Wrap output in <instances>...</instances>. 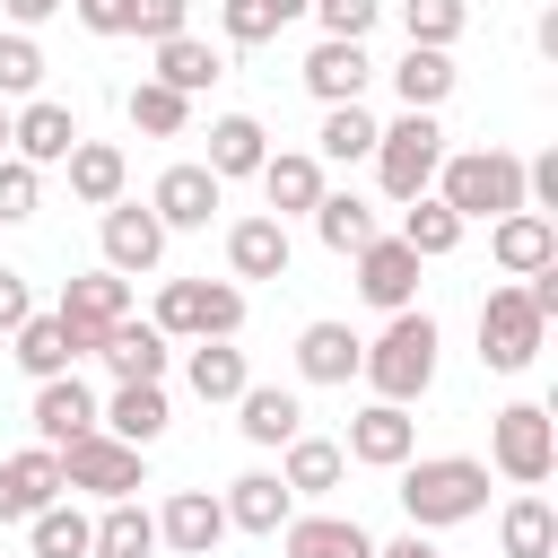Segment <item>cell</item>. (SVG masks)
Masks as SVG:
<instances>
[{
	"label": "cell",
	"mask_w": 558,
	"mask_h": 558,
	"mask_svg": "<svg viewBox=\"0 0 558 558\" xmlns=\"http://www.w3.org/2000/svg\"><path fill=\"white\" fill-rule=\"evenodd\" d=\"M453 52H436V44H410L401 61H392V96H401V113H436L445 96H453Z\"/></svg>",
	"instance_id": "4316f807"
},
{
	"label": "cell",
	"mask_w": 558,
	"mask_h": 558,
	"mask_svg": "<svg viewBox=\"0 0 558 558\" xmlns=\"http://www.w3.org/2000/svg\"><path fill=\"white\" fill-rule=\"evenodd\" d=\"M96 357L113 366V384H166V357H174V340L157 331V323H113L105 340H96Z\"/></svg>",
	"instance_id": "d6986e66"
},
{
	"label": "cell",
	"mask_w": 558,
	"mask_h": 558,
	"mask_svg": "<svg viewBox=\"0 0 558 558\" xmlns=\"http://www.w3.org/2000/svg\"><path fill=\"white\" fill-rule=\"evenodd\" d=\"M427 192H436L462 227H471V218H506V209H523V157H514V148H462V157L436 166Z\"/></svg>",
	"instance_id": "3957f363"
},
{
	"label": "cell",
	"mask_w": 558,
	"mask_h": 558,
	"mask_svg": "<svg viewBox=\"0 0 558 558\" xmlns=\"http://www.w3.org/2000/svg\"><path fill=\"white\" fill-rule=\"evenodd\" d=\"M480 506H488V462L480 453H410L401 462V514H410V532L471 523Z\"/></svg>",
	"instance_id": "6da1fadb"
},
{
	"label": "cell",
	"mask_w": 558,
	"mask_h": 558,
	"mask_svg": "<svg viewBox=\"0 0 558 558\" xmlns=\"http://www.w3.org/2000/svg\"><path fill=\"white\" fill-rule=\"evenodd\" d=\"M357 375L375 384V401H418L427 384H436V314H418V305H401L375 340H366V357H357Z\"/></svg>",
	"instance_id": "7a4b0ae2"
},
{
	"label": "cell",
	"mask_w": 558,
	"mask_h": 558,
	"mask_svg": "<svg viewBox=\"0 0 558 558\" xmlns=\"http://www.w3.org/2000/svg\"><path fill=\"white\" fill-rule=\"evenodd\" d=\"M279 549L288 558H375V532L357 514H288L279 523Z\"/></svg>",
	"instance_id": "44dd1931"
},
{
	"label": "cell",
	"mask_w": 558,
	"mask_h": 558,
	"mask_svg": "<svg viewBox=\"0 0 558 558\" xmlns=\"http://www.w3.org/2000/svg\"><path fill=\"white\" fill-rule=\"evenodd\" d=\"M488 462H497L514 488H541V480L558 471V418H549L541 401L497 410V418H488Z\"/></svg>",
	"instance_id": "52a82bcc"
},
{
	"label": "cell",
	"mask_w": 558,
	"mask_h": 558,
	"mask_svg": "<svg viewBox=\"0 0 558 558\" xmlns=\"http://www.w3.org/2000/svg\"><path fill=\"white\" fill-rule=\"evenodd\" d=\"M314 17H323V35H340V44H366L375 35V17H384V0H305Z\"/></svg>",
	"instance_id": "bcb514c9"
},
{
	"label": "cell",
	"mask_w": 558,
	"mask_h": 558,
	"mask_svg": "<svg viewBox=\"0 0 558 558\" xmlns=\"http://www.w3.org/2000/svg\"><path fill=\"white\" fill-rule=\"evenodd\" d=\"M0 9H9V26H44V17L70 9V0H0Z\"/></svg>",
	"instance_id": "816d5d0a"
},
{
	"label": "cell",
	"mask_w": 558,
	"mask_h": 558,
	"mask_svg": "<svg viewBox=\"0 0 558 558\" xmlns=\"http://www.w3.org/2000/svg\"><path fill=\"white\" fill-rule=\"evenodd\" d=\"M26 418H35V445H70V436H87V427H96V392H87L78 375H44Z\"/></svg>",
	"instance_id": "603a6c76"
},
{
	"label": "cell",
	"mask_w": 558,
	"mask_h": 558,
	"mask_svg": "<svg viewBox=\"0 0 558 558\" xmlns=\"http://www.w3.org/2000/svg\"><path fill=\"white\" fill-rule=\"evenodd\" d=\"M78 140H87V131H78V113H70V105H52V96H26V105L9 113V157H26V166H61Z\"/></svg>",
	"instance_id": "7c38bea8"
},
{
	"label": "cell",
	"mask_w": 558,
	"mask_h": 558,
	"mask_svg": "<svg viewBox=\"0 0 558 558\" xmlns=\"http://www.w3.org/2000/svg\"><path fill=\"white\" fill-rule=\"evenodd\" d=\"M52 453H61V488H87V497H131V488H148V453L122 445V436H105V427H87V436H70V445H52Z\"/></svg>",
	"instance_id": "ba28073f"
},
{
	"label": "cell",
	"mask_w": 558,
	"mask_h": 558,
	"mask_svg": "<svg viewBox=\"0 0 558 558\" xmlns=\"http://www.w3.org/2000/svg\"><path fill=\"white\" fill-rule=\"evenodd\" d=\"M70 17L87 35H131V0H70Z\"/></svg>",
	"instance_id": "c3c4849f"
},
{
	"label": "cell",
	"mask_w": 558,
	"mask_h": 558,
	"mask_svg": "<svg viewBox=\"0 0 558 558\" xmlns=\"http://www.w3.org/2000/svg\"><path fill=\"white\" fill-rule=\"evenodd\" d=\"M35 201H44V166L0 157V227H26V218H35Z\"/></svg>",
	"instance_id": "f6af8a7d"
},
{
	"label": "cell",
	"mask_w": 558,
	"mask_h": 558,
	"mask_svg": "<svg viewBox=\"0 0 558 558\" xmlns=\"http://www.w3.org/2000/svg\"><path fill=\"white\" fill-rule=\"evenodd\" d=\"M96 235H105V270H122V279H148L166 262V227H157L148 201H113L96 218Z\"/></svg>",
	"instance_id": "30bf717a"
},
{
	"label": "cell",
	"mask_w": 558,
	"mask_h": 558,
	"mask_svg": "<svg viewBox=\"0 0 558 558\" xmlns=\"http://www.w3.org/2000/svg\"><path fill=\"white\" fill-rule=\"evenodd\" d=\"M148 323L166 340H235L244 331V288L235 279H166Z\"/></svg>",
	"instance_id": "277c9868"
},
{
	"label": "cell",
	"mask_w": 558,
	"mask_h": 558,
	"mask_svg": "<svg viewBox=\"0 0 558 558\" xmlns=\"http://www.w3.org/2000/svg\"><path fill=\"white\" fill-rule=\"evenodd\" d=\"M340 453L366 462V471H401V462L418 453V427H410L401 401H366V410L349 418V445H340Z\"/></svg>",
	"instance_id": "4fadbf2b"
},
{
	"label": "cell",
	"mask_w": 558,
	"mask_h": 558,
	"mask_svg": "<svg viewBox=\"0 0 558 558\" xmlns=\"http://www.w3.org/2000/svg\"><path fill=\"white\" fill-rule=\"evenodd\" d=\"M52 497H61V453H52V445H26V453H9V462H0V523L44 514Z\"/></svg>",
	"instance_id": "e0dca14e"
},
{
	"label": "cell",
	"mask_w": 558,
	"mask_h": 558,
	"mask_svg": "<svg viewBox=\"0 0 558 558\" xmlns=\"http://www.w3.org/2000/svg\"><path fill=\"white\" fill-rule=\"evenodd\" d=\"M288 17H279V0H218V35L227 44H270Z\"/></svg>",
	"instance_id": "ee69618b"
},
{
	"label": "cell",
	"mask_w": 558,
	"mask_h": 558,
	"mask_svg": "<svg viewBox=\"0 0 558 558\" xmlns=\"http://www.w3.org/2000/svg\"><path fill=\"white\" fill-rule=\"evenodd\" d=\"M375 113L366 105H323V131H314V157L323 166H357V157H375Z\"/></svg>",
	"instance_id": "d590c367"
},
{
	"label": "cell",
	"mask_w": 558,
	"mask_h": 558,
	"mask_svg": "<svg viewBox=\"0 0 558 558\" xmlns=\"http://www.w3.org/2000/svg\"><path fill=\"white\" fill-rule=\"evenodd\" d=\"M52 314L70 323V340H78V357H96V340H105V331H113V323L131 314V279L96 262V270H78V279H61V305H52Z\"/></svg>",
	"instance_id": "9c48e42d"
},
{
	"label": "cell",
	"mask_w": 558,
	"mask_h": 558,
	"mask_svg": "<svg viewBox=\"0 0 558 558\" xmlns=\"http://www.w3.org/2000/svg\"><path fill=\"white\" fill-rule=\"evenodd\" d=\"M366 78H375L366 44H340V35H323V44L305 52V87H314L323 105H357V96H366Z\"/></svg>",
	"instance_id": "d4e9b609"
},
{
	"label": "cell",
	"mask_w": 558,
	"mask_h": 558,
	"mask_svg": "<svg viewBox=\"0 0 558 558\" xmlns=\"http://www.w3.org/2000/svg\"><path fill=\"white\" fill-rule=\"evenodd\" d=\"M235 427H244V445L270 453V445H288V436L305 427V401H296L288 384H244V392H235Z\"/></svg>",
	"instance_id": "484cf974"
},
{
	"label": "cell",
	"mask_w": 558,
	"mask_h": 558,
	"mask_svg": "<svg viewBox=\"0 0 558 558\" xmlns=\"http://www.w3.org/2000/svg\"><path fill=\"white\" fill-rule=\"evenodd\" d=\"M35 87H44V52H35V35H26V26H9V35H0V96H17V105H26Z\"/></svg>",
	"instance_id": "7bdbcfd3"
},
{
	"label": "cell",
	"mask_w": 558,
	"mask_h": 558,
	"mask_svg": "<svg viewBox=\"0 0 558 558\" xmlns=\"http://www.w3.org/2000/svg\"><path fill=\"white\" fill-rule=\"evenodd\" d=\"M61 166H70V192H78L87 209H113V201H122V183H131V157H122L113 140H78Z\"/></svg>",
	"instance_id": "4dcf8cb0"
},
{
	"label": "cell",
	"mask_w": 558,
	"mask_h": 558,
	"mask_svg": "<svg viewBox=\"0 0 558 558\" xmlns=\"http://www.w3.org/2000/svg\"><path fill=\"white\" fill-rule=\"evenodd\" d=\"M183 384H192L201 401H235V392L253 384V366H244V349H235V340H192V357H183Z\"/></svg>",
	"instance_id": "e575fe53"
},
{
	"label": "cell",
	"mask_w": 558,
	"mask_h": 558,
	"mask_svg": "<svg viewBox=\"0 0 558 558\" xmlns=\"http://www.w3.org/2000/svg\"><path fill=\"white\" fill-rule=\"evenodd\" d=\"M227 541V506L209 497V488H174L166 506H157V549H174V558H209Z\"/></svg>",
	"instance_id": "5bb4252c"
},
{
	"label": "cell",
	"mask_w": 558,
	"mask_h": 558,
	"mask_svg": "<svg viewBox=\"0 0 558 558\" xmlns=\"http://www.w3.org/2000/svg\"><path fill=\"white\" fill-rule=\"evenodd\" d=\"M0 157H9V105H0Z\"/></svg>",
	"instance_id": "db71d44e"
},
{
	"label": "cell",
	"mask_w": 558,
	"mask_h": 558,
	"mask_svg": "<svg viewBox=\"0 0 558 558\" xmlns=\"http://www.w3.org/2000/svg\"><path fill=\"white\" fill-rule=\"evenodd\" d=\"M401 244H410L418 262H445V253L462 244V218H453L436 192H418V201H401Z\"/></svg>",
	"instance_id": "74e56055"
},
{
	"label": "cell",
	"mask_w": 558,
	"mask_h": 558,
	"mask_svg": "<svg viewBox=\"0 0 558 558\" xmlns=\"http://www.w3.org/2000/svg\"><path fill=\"white\" fill-rule=\"evenodd\" d=\"M227 532H262V541H279V523L296 514V497H288V480L279 471H244V480H227Z\"/></svg>",
	"instance_id": "ffe728a7"
},
{
	"label": "cell",
	"mask_w": 558,
	"mask_h": 558,
	"mask_svg": "<svg viewBox=\"0 0 558 558\" xmlns=\"http://www.w3.org/2000/svg\"><path fill=\"white\" fill-rule=\"evenodd\" d=\"M488 253H497L506 279H532L541 262H558V218L549 209H506V218H488Z\"/></svg>",
	"instance_id": "2e32d148"
},
{
	"label": "cell",
	"mask_w": 558,
	"mask_h": 558,
	"mask_svg": "<svg viewBox=\"0 0 558 558\" xmlns=\"http://www.w3.org/2000/svg\"><path fill=\"white\" fill-rule=\"evenodd\" d=\"M87 558H157V514L140 497H105V514L87 532Z\"/></svg>",
	"instance_id": "f1b7e54d"
},
{
	"label": "cell",
	"mask_w": 558,
	"mask_h": 558,
	"mask_svg": "<svg viewBox=\"0 0 558 558\" xmlns=\"http://www.w3.org/2000/svg\"><path fill=\"white\" fill-rule=\"evenodd\" d=\"M401 26H410V44L453 52V35L471 26V0H401Z\"/></svg>",
	"instance_id": "b9f144b4"
},
{
	"label": "cell",
	"mask_w": 558,
	"mask_h": 558,
	"mask_svg": "<svg viewBox=\"0 0 558 558\" xmlns=\"http://www.w3.org/2000/svg\"><path fill=\"white\" fill-rule=\"evenodd\" d=\"M122 113H131V131H148V140H174V131L192 122V96H174L166 78H140V87L122 96Z\"/></svg>",
	"instance_id": "ab89813d"
},
{
	"label": "cell",
	"mask_w": 558,
	"mask_h": 558,
	"mask_svg": "<svg viewBox=\"0 0 558 558\" xmlns=\"http://www.w3.org/2000/svg\"><path fill=\"white\" fill-rule=\"evenodd\" d=\"M349 262H357V296H366V305H384V314L418 305V253H410L401 235H366Z\"/></svg>",
	"instance_id": "8fae6325"
},
{
	"label": "cell",
	"mask_w": 558,
	"mask_h": 558,
	"mask_svg": "<svg viewBox=\"0 0 558 558\" xmlns=\"http://www.w3.org/2000/svg\"><path fill=\"white\" fill-rule=\"evenodd\" d=\"M436 166H445L436 113H401V122L375 131V183H384V201H418V192L436 183Z\"/></svg>",
	"instance_id": "5b68a950"
},
{
	"label": "cell",
	"mask_w": 558,
	"mask_h": 558,
	"mask_svg": "<svg viewBox=\"0 0 558 558\" xmlns=\"http://www.w3.org/2000/svg\"><path fill=\"white\" fill-rule=\"evenodd\" d=\"M183 17H192V0H131V35H148V44L183 35Z\"/></svg>",
	"instance_id": "7dc6e473"
},
{
	"label": "cell",
	"mask_w": 558,
	"mask_h": 558,
	"mask_svg": "<svg viewBox=\"0 0 558 558\" xmlns=\"http://www.w3.org/2000/svg\"><path fill=\"white\" fill-rule=\"evenodd\" d=\"M305 218H314V235H323L331 253H357L366 235H384V227H375V209H366L357 192H323V201H314Z\"/></svg>",
	"instance_id": "f35d334b"
},
{
	"label": "cell",
	"mask_w": 558,
	"mask_h": 558,
	"mask_svg": "<svg viewBox=\"0 0 558 558\" xmlns=\"http://www.w3.org/2000/svg\"><path fill=\"white\" fill-rule=\"evenodd\" d=\"M279 17H305V0H279Z\"/></svg>",
	"instance_id": "f5cc1de1"
},
{
	"label": "cell",
	"mask_w": 558,
	"mask_h": 558,
	"mask_svg": "<svg viewBox=\"0 0 558 558\" xmlns=\"http://www.w3.org/2000/svg\"><path fill=\"white\" fill-rule=\"evenodd\" d=\"M9 340H17L9 357H17V366H26L35 384H44V375H70V366H78V340H70V323H61V314H26V323H17Z\"/></svg>",
	"instance_id": "836d02e7"
},
{
	"label": "cell",
	"mask_w": 558,
	"mask_h": 558,
	"mask_svg": "<svg viewBox=\"0 0 558 558\" xmlns=\"http://www.w3.org/2000/svg\"><path fill=\"white\" fill-rule=\"evenodd\" d=\"M87 532H96V523H87L78 506H61V497H52L44 514H26V541H35V558H87Z\"/></svg>",
	"instance_id": "60d3db41"
},
{
	"label": "cell",
	"mask_w": 558,
	"mask_h": 558,
	"mask_svg": "<svg viewBox=\"0 0 558 558\" xmlns=\"http://www.w3.org/2000/svg\"><path fill=\"white\" fill-rule=\"evenodd\" d=\"M357 357H366V340H357L349 323H305V331H296V375H305V384H349Z\"/></svg>",
	"instance_id": "83f0119b"
},
{
	"label": "cell",
	"mask_w": 558,
	"mask_h": 558,
	"mask_svg": "<svg viewBox=\"0 0 558 558\" xmlns=\"http://www.w3.org/2000/svg\"><path fill=\"white\" fill-rule=\"evenodd\" d=\"M148 78H166L174 96H201L209 78H227V52H218V44H201V35L183 26V35H166V44H157V70H148Z\"/></svg>",
	"instance_id": "d6a6232c"
},
{
	"label": "cell",
	"mask_w": 558,
	"mask_h": 558,
	"mask_svg": "<svg viewBox=\"0 0 558 558\" xmlns=\"http://www.w3.org/2000/svg\"><path fill=\"white\" fill-rule=\"evenodd\" d=\"M541 340H549V323L532 314L523 279H506V288L480 296V366H488V375H523V366L541 357Z\"/></svg>",
	"instance_id": "8992f818"
},
{
	"label": "cell",
	"mask_w": 558,
	"mask_h": 558,
	"mask_svg": "<svg viewBox=\"0 0 558 558\" xmlns=\"http://www.w3.org/2000/svg\"><path fill=\"white\" fill-rule=\"evenodd\" d=\"M253 183H262L270 218H305V209L323 201V157H314V148H270Z\"/></svg>",
	"instance_id": "ac0fdd59"
},
{
	"label": "cell",
	"mask_w": 558,
	"mask_h": 558,
	"mask_svg": "<svg viewBox=\"0 0 558 558\" xmlns=\"http://www.w3.org/2000/svg\"><path fill=\"white\" fill-rule=\"evenodd\" d=\"M218 201H227V183L192 157V166H166L157 174V192H148V209H157V227L174 235V227H209L218 218Z\"/></svg>",
	"instance_id": "9a60e30c"
},
{
	"label": "cell",
	"mask_w": 558,
	"mask_h": 558,
	"mask_svg": "<svg viewBox=\"0 0 558 558\" xmlns=\"http://www.w3.org/2000/svg\"><path fill=\"white\" fill-rule=\"evenodd\" d=\"M262 157H270V131H262L253 113H218V122H209V157H201V166H209L218 183L262 174Z\"/></svg>",
	"instance_id": "f546056e"
},
{
	"label": "cell",
	"mask_w": 558,
	"mask_h": 558,
	"mask_svg": "<svg viewBox=\"0 0 558 558\" xmlns=\"http://www.w3.org/2000/svg\"><path fill=\"white\" fill-rule=\"evenodd\" d=\"M375 558H445L427 532H401V541H375Z\"/></svg>",
	"instance_id": "f907efd6"
},
{
	"label": "cell",
	"mask_w": 558,
	"mask_h": 558,
	"mask_svg": "<svg viewBox=\"0 0 558 558\" xmlns=\"http://www.w3.org/2000/svg\"><path fill=\"white\" fill-rule=\"evenodd\" d=\"M279 453H288V462H279L288 497H331V488H340V471H349V453H340L331 436H305V427H296Z\"/></svg>",
	"instance_id": "1f68e13d"
},
{
	"label": "cell",
	"mask_w": 558,
	"mask_h": 558,
	"mask_svg": "<svg viewBox=\"0 0 558 558\" xmlns=\"http://www.w3.org/2000/svg\"><path fill=\"white\" fill-rule=\"evenodd\" d=\"M497 541H506V558H549V549H558V514H549V497L523 488V497L497 514Z\"/></svg>",
	"instance_id": "8d00e7d4"
},
{
	"label": "cell",
	"mask_w": 558,
	"mask_h": 558,
	"mask_svg": "<svg viewBox=\"0 0 558 558\" xmlns=\"http://www.w3.org/2000/svg\"><path fill=\"white\" fill-rule=\"evenodd\" d=\"M166 418H174L166 410V384H113V401H96V427L122 436V445H140V453L166 436Z\"/></svg>",
	"instance_id": "cb8c5ba5"
},
{
	"label": "cell",
	"mask_w": 558,
	"mask_h": 558,
	"mask_svg": "<svg viewBox=\"0 0 558 558\" xmlns=\"http://www.w3.org/2000/svg\"><path fill=\"white\" fill-rule=\"evenodd\" d=\"M288 253H296L288 244V218H270V209L227 227V270L235 279H288Z\"/></svg>",
	"instance_id": "7402d4cb"
},
{
	"label": "cell",
	"mask_w": 558,
	"mask_h": 558,
	"mask_svg": "<svg viewBox=\"0 0 558 558\" xmlns=\"http://www.w3.org/2000/svg\"><path fill=\"white\" fill-rule=\"evenodd\" d=\"M35 314V288H26V270H0V331H17Z\"/></svg>",
	"instance_id": "681fc988"
}]
</instances>
